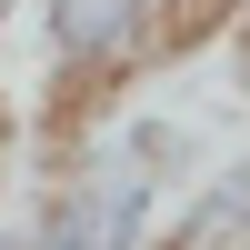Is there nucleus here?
I'll list each match as a JSON object with an SVG mask.
<instances>
[{
	"label": "nucleus",
	"mask_w": 250,
	"mask_h": 250,
	"mask_svg": "<svg viewBox=\"0 0 250 250\" xmlns=\"http://www.w3.org/2000/svg\"><path fill=\"white\" fill-rule=\"evenodd\" d=\"M170 40V0H10L0 10V100L90 110Z\"/></svg>",
	"instance_id": "1"
},
{
	"label": "nucleus",
	"mask_w": 250,
	"mask_h": 250,
	"mask_svg": "<svg viewBox=\"0 0 250 250\" xmlns=\"http://www.w3.org/2000/svg\"><path fill=\"white\" fill-rule=\"evenodd\" d=\"M150 230H160V190L120 170L100 130H80L50 160L40 200H30V240L40 250H150Z\"/></svg>",
	"instance_id": "2"
},
{
	"label": "nucleus",
	"mask_w": 250,
	"mask_h": 250,
	"mask_svg": "<svg viewBox=\"0 0 250 250\" xmlns=\"http://www.w3.org/2000/svg\"><path fill=\"white\" fill-rule=\"evenodd\" d=\"M150 250H250V150H220L150 230Z\"/></svg>",
	"instance_id": "3"
},
{
	"label": "nucleus",
	"mask_w": 250,
	"mask_h": 250,
	"mask_svg": "<svg viewBox=\"0 0 250 250\" xmlns=\"http://www.w3.org/2000/svg\"><path fill=\"white\" fill-rule=\"evenodd\" d=\"M100 140H110V160H120L130 180H150L160 200H170V190H190V180L210 170V150H200V130H190L180 110H130V120H110Z\"/></svg>",
	"instance_id": "4"
},
{
	"label": "nucleus",
	"mask_w": 250,
	"mask_h": 250,
	"mask_svg": "<svg viewBox=\"0 0 250 250\" xmlns=\"http://www.w3.org/2000/svg\"><path fill=\"white\" fill-rule=\"evenodd\" d=\"M250 70V0H240V10H230V80Z\"/></svg>",
	"instance_id": "5"
},
{
	"label": "nucleus",
	"mask_w": 250,
	"mask_h": 250,
	"mask_svg": "<svg viewBox=\"0 0 250 250\" xmlns=\"http://www.w3.org/2000/svg\"><path fill=\"white\" fill-rule=\"evenodd\" d=\"M0 250H40V240H30V220H10V230H0Z\"/></svg>",
	"instance_id": "6"
}]
</instances>
